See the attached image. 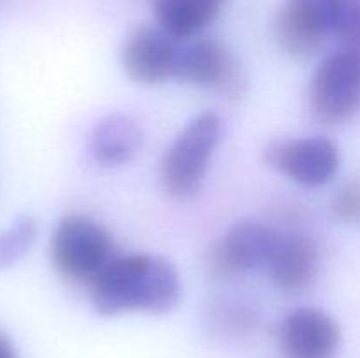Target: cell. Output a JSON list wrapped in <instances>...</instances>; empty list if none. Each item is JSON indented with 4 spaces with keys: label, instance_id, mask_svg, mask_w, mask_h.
Returning <instances> with one entry per match:
<instances>
[{
    "label": "cell",
    "instance_id": "cell-14",
    "mask_svg": "<svg viewBox=\"0 0 360 358\" xmlns=\"http://www.w3.org/2000/svg\"><path fill=\"white\" fill-rule=\"evenodd\" d=\"M329 35L347 39L360 20V0H290Z\"/></svg>",
    "mask_w": 360,
    "mask_h": 358
},
{
    "label": "cell",
    "instance_id": "cell-16",
    "mask_svg": "<svg viewBox=\"0 0 360 358\" xmlns=\"http://www.w3.org/2000/svg\"><path fill=\"white\" fill-rule=\"evenodd\" d=\"M333 211L345 223L360 225V181H350L338 190Z\"/></svg>",
    "mask_w": 360,
    "mask_h": 358
},
{
    "label": "cell",
    "instance_id": "cell-6",
    "mask_svg": "<svg viewBox=\"0 0 360 358\" xmlns=\"http://www.w3.org/2000/svg\"><path fill=\"white\" fill-rule=\"evenodd\" d=\"M281 234L259 221L236 223L210 253L214 274H243L267 269L280 244Z\"/></svg>",
    "mask_w": 360,
    "mask_h": 358
},
{
    "label": "cell",
    "instance_id": "cell-15",
    "mask_svg": "<svg viewBox=\"0 0 360 358\" xmlns=\"http://www.w3.org/2000/svg\"><path fill=\"white\" fill-rule=\"evenodd\" d=\"M37 235V223L30 216H20L0 230V270L14 265L32 248Z\"/></svg>",
    "mask_w": 360,
    "mask_h": 358
},
{
    "label": "cell",
    "instance_id": "cell-17",
    "mask_svg": "<svg viewBox=\"0 0 360 358\" xmlns=\"http://www.w3.org/2000/svg\"><path fill=\"white\" fill-rule=\"evenodd\" d=\"M345 44H347V48L345 49H348V51L355 53V55L360 56V20H359L357 27L354 28V32H352V34L345 39Z\"/></svg>",
    "mask_w": 360,
    "mask_h": 358
},
{
    "label": "cell",
    "instance_id": "cell-4",
    "mask_svg": "<svg viewBox=\"0 0 360 358\" xmlns=\"http://www.w3.org/2000/svg\"><path fill=\"white\" fill-rule=\"evenodd\" d=\"M309 105L323 123L350 119L360 109V56L348 49L327 56L309 84Z\"/></svg>",
    "mask_w": 360,
    "mask_h": 358
},
{
    "label": "cell",
    "instance_id": "cell-2",
    "mask_svg": "<svg viewBox=\"0 0 360 358\" xmlns=\"http://www.w3.org/2000/svg\"><path fill=\"white\" fill-rule=\"evenodd\" d=\"M221 121L213 112L193 118L164 154L160 179L174 199H188L200 190L211 157L218 146Z\"/></svg>",
    "mask_w": 360,
    "mask_h": 358
},
{
    "label": "cell",
    "instance_id": "cell-8",
    "mask_svg": "<svg viewBox=\"0 0 360 358\" xmlns=\"http://www.w3.org/2000/svg\"><path fill=\"white\" fill-rule=\"evenodd\" d=\"M179 48L176 39L160 27H141L127 37L122 65L130 79L141 84H160L174 77Z\"/></svg>",
    "mask_w": 360,
    "mask_h": 358
},
{
    "label": "cell",
    "instance_id": "cell-13",
    "mask_svg": "<svg viewBox=\"0 0 360 358\" xmlns=\"http://www.w3.org/2000/svg\"><path fill=\"white\" fill-rule=\"evenodd\" d=\"M274 37L287 55L308 58L322 48L327 34L301 7L287 0L274 20Z\"/></svg>",
    "mask_w": 360,
    "mask_h": 358
},
{
    "label": "cell",
    "instance_id": "cell-9",
    "mask_svg": "<svg viewBox=\"0 0 360 358\" xmlns=\"http://www.w3.org/2000/svg\"><path fill=\"white\" fill-rule=\"evenodd\" d=\"M280 343L288 358H334L341 346V329L322 309L301 307L283 319Z\"/></svg>",
    "mask_w": 360,
    "mask_h": 358
},
{
    "label": "cell",
    "instance_id": "cell-5",
    "mask_svg": "<svg viewBox=\"0 0 360 358\" xmlns=\"http://www.w3.org/2000/svg\"><path fill=\"white\" fill-rule=\"evenodd\" d=\"M174 77L193 86L211 88L232 98L241 97L246 91L241 67L231 51L213 39L197 41L179 49Z\"/></svg>",
    "mask_w": 360,
    "mask_h": 358
},
{
    "label": "cell",
    "instance_id": "cell-18",
    "mask_svg": "<svg viewBox=\"0 0 360 358\" xmlns=\"http://www.w3.org/2000/svg\"><path fill=\"white\" fill-rule=\"evenodd\" d=\"M0 358H18L16 347L2 332H0Z\"/></svg>",
    "mask_w": 360,
    "mask_h": 358
},
{
    "label": "cell",
    "instance_id": "cell-12",
    "mask_svg": "<svg viewBox=\"0 0 360 358\" xmlns=\"http://www.w3.org/2000/svg\"><path fill=\"white\" fill-rule=\"evenodd\" d=\"M224 0H153L158 27L171 37L186 39L217 20Z\"/></svg>",
    "mask_w": 360,
    "mask_h": 358
},
{
    "label": "cell",
    "instance_id": "cell-7",
    "mask_svg": "<svg viewBox=\"0 0 360 358\" xmlns=\"http://www.w3.org/2000/svg\"><path fill=\"white\" fill-rule=\"evenodd\" d=\"M266 161L292 181L304 186H322L340 168V151L326 137L278 140L266 150Z\"/></svg>",
    "mask_w": 360,
    "mask_h": 358
},
{
    "label": "cell",
    "instance_id": "cell-3",
    "mask_svg": "<svg viewBox=\"0 0 360 358\" xmlns=\"http://www.w3.org/2000/svg\"><path fill=\"white\" fill-rule=\"evenodd\" d=\"M49 253L53 265L63 277L90 284L115 258L109 232L81 214H70L58 221L49 242Z\"/></svg>",
    "mask_w": 360,
    "mask_h": 358
},
{
    "label": "cell",
    "instance_id": "cell-10",
    "mask_svg": "<svg viewBox=\"0 0 360 358\" xmlns=\"http://www.w3.org/2000/svg\"><path fill=\"white\" fill-rule=\"evenodd\" d=\"M319 248L315 241L302 234H281L280 244L267 265L271 281L285 293L308 290L316 277Z\"/></svg>",
    "mask_w": 360,
    "mask_h": 358
},
{
    "label": "cell",
    "instance_id": "cell-1",
    "mask_svg": "<svg viewBox=\"0 0 360 358\" xmlns=\"http://www.w3.org/2000/svg\"><path fill=\"white\" fill-rule=\"evenodd\" d=\"M90 286L91 304L102 316L165 314L176 307L181 295L174 265L150 255L115 256Z\"/></svg>",
    "mask_w": 360,
    "mask_h": 358
},
{
    "label": "cell",
    "instance_id": "cell-11",
    "mask_svg": "<svg viewBox=\"0 0 360 358\" xmlns=\"http://www.w3.org/2000/svg\"><path fill=\"white\" fill-rule=\"evenodd\" d=\"M143 132L129 116L111 114L94 126L88 139V151L97 164L118 167L132 160L141 150Z\"/></svg>",
    "mask_w": 360,
    "mask_h": 358
}]
</instances>
